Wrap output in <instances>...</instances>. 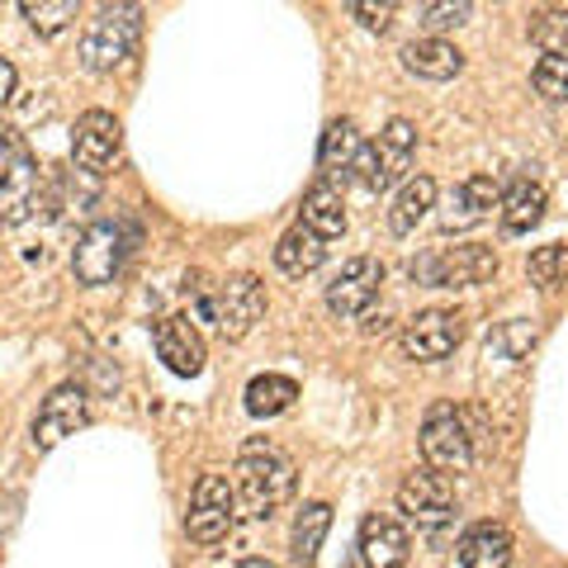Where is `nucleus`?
I'll return each mask as SVG.
<instances>
[{
    "label": "nucleus",
    "mask_w": 568,
    "mask_h": 568,
    "mask_svg": "<svg viewBox=\"0 0 568 568\" xmlns=\"http://www.w3.org/2000/svg\"><path fill=\"white\" fill-rule=\"evenodd\" d=\"M14 85H20V71H14V67H10L6 58H0V104H10Z\"/></svg>",
    "instance_id": "obj_35"
},
{
    "label": "nucleus",
    "mask_w": 568,
    "mask_h": 568,
    "mask_svg": "<svg viewBox=\"0 0 568 568\" xmlns=\"http://www.w3.org/2000/svg\"><path fill=\"white\" fill-rule=\"evenodd\" d=\"M432 209H436V181L432 175H413V181H403L394 209H388V227H394L398 237H407V233H417V223Z\"/></svg>",
    "instance_id": "obj_21"
},
{
    "label": "nucleus",
    "mask_w": 568,
    "mask_h": 568,
    "mask_svg": "<svg viewBox=\"0 0 568 568\" xmlns=\"http://www.w3.org/2000/svg\"><path fill=\"white\" fill-rule=\"evenodd\" d=\"M123 152V129L110 110H85L77 119V133H71V156H77L81 171H110Z\"/></svg>",
    "instance_id": "obj_13"
},
{
    "label": "nucleus",
    "mask_w": 568,
    "mask_h": 568,
    "mask_svg": "<svg viewBox=\"0 0 568 568\" xmlns=\"http://www.w3.org/2000/svg\"><path fill=\"white\" fill-rule=\"evenodd\" d=\"M417 14H422L426 29L440 33V29H459V24H465L469 14H474V6H469V0H426Z\"/></svg>",
    "instance_id": "obj_30"
},
{
    "label": "nucleus",
    "mask_w": 568,
    "mask_h": 568,
    "mask_svg": "<svg viewBox=\"0 0 568 568\" xmlns=\"http://www.w3.org/2000/svg\"><path fill=\"white\" fill-rule=\"evenodd\" d=\"M142 33V10L138 6H104L91 29L81 33V67L85 71H114L133 58Z\"/></svg>",
    "instance_id": "obj_2"
},
{
    "label": "nucleus",
    "mask_w": 568,
    "mask_h": 568,
    "mask_svg": "<svg viewBox=\"0 0 568 568\" xmlns=\"http://www.w3.org/2000/svg\"><path fill=\"white\" fill-rule=\"evenodd\" d=\"M526 275L540 284V290H555V284L568 280V246L564 242H549V246H536L526 261Z\"/></svg>",
    "instance_id": "obj_29"
},
{
    "label": "nucleus",
    "mask_w": 568,
    "mask_h": 568,
    "mask_svg": "<svg viewBox=\"0 0 568 568\" xmlns=\"http://www.w3.org/2000/svg\"><path fill=\"white\" fill-rule=\"evenodd\" d=\"M24 156H29V152H24V142H20V138H14V133H6V129H0V185H6V181H10V171H14V166H20V162H24Z\"/></svg>",
    "instance_id": "obj_34"
},
{
    "label": "nucleus",
    "mask_w": 568,
    "mask_h": 568,
    "mask_svg": "<svg viewBox=\"0 0 568 568\" xmlns=\"http://www.w3.org/2000/svg\"><path fill=\"white\" fill-rule=\"evenodd\" d=\"M398 507L407 511V521H417L426 536H446V526L455 521V493L446 484V474L436 469H413L398 484Z\"/></svg>",
    "instance_id": "obj_8"
},
{
    "label": "nucleus",
    "mask_w": 568,
    "mask_h": 568,
    "mask_svg": "<svg viewBox=\"0 0 568 568\" xmlns=\"http://www.w3.org/2000/svg\"><path fill=\"white\" fill-rule=\"evenodd\" d=\"M503 204V185L493 175H469L450 190V204L440 209V233H465V227H478L488 213Z\"/></svg>",
    "instance_id": "obj_14"
},
{
    "label": "nucleus",
    "mask_w": 568,
    "mask_h": 568,
    "mask_svg": "<svg viewBox=\"0 0 568 568\" xmlns=\"http://www.w3.org/2000/svg\"><path fill=\"white\" fill-rule=\"evenodd\" d=\"M327 530H332V507L327 503H304V511L294 517V559L298 564H313L317 559V549H323L327 540Z\"/></svg>",
    "instance_id": "obj_26"
},
{
    "label": "nucleus",
    "mask_w": 568,
    "mask_h": 568,
    "mask_svg": "<svg viewBox=\"0 0 568 568\" xmlns=\"http://www.w3.org/2000/svg\"><path fill=\"white\" fill-rule=\"evenodd\" d=\"M91 422V407H85V388L81 384H58L43 398L39 417H33V450H52L62 446L67 436H77L81 426Z\"/></svg>",
    "instance_id": "obj_10"
},
{
    "label": "nucleus",
    "mask_w": 568,
    "mask_h": 568,
    "mask_svg": "<svg viewBox=\"0 0 568 568\" xmlns=\"http://www.w3.org/2000/svg\"><path fill=\"white\" fill-rule=\"evenodd\" d=\"M422 455H426V465L440 474H459L474 465V432H469V417L459 413L455 403H436L432 413H426Z\"/></svg>",
    "instance_id": "obj_5"
},
{
    "label": "nucleus",
    "mask_w": 568,
    "mask_h": 568,
    "mask_svg": "<svg viewBox=\"0 0 568 568\" xmlns=\"http://www.w3.org/2000/svg\"><path fill=\"white\" fill-rule=\"evenodd\" d=\"M133 242H138V233H133L129 223L100 219V223H91L81 233L77 252H71V271H77L81 284H110L123 271V261H129Z\"/></svg>",
    "instance_id": "obj_3"
},
{
    "label": "nucleus",
    "mask_w": 568,
    "mask_h": 568,
    "mask_svg": "<svg viewBox=\"0 0 568 568\" xmlns=\"http://www.w3.org/2000/svg\"><path fill=\"white\" fill-rule=\"evenodd\" d=\"M346 14H351V20H361L365 29H388V24H394V0H379V6H375V0H351V6H346Z\"/></svg>",
    "instance_id": "obj_32"
},
{
    "label": "nucleus",
    "mask_w": 568,
    "mask_h": 568,
    "mask_svg": "<svg viewBox=\"0 0 568 568\" xmlns=\"http://www.w3.org/2000/svg\"><path fill=\"white\" fill-rule=\"evenodd\" d=\"M298 227H308L323 242L342 237L346 233V209H342V194L332 190V181H317L308 194H304V209H298Z\"/></svg>",
    "instance_id": "obj_19"
},
{
    "label": "nucleus",
    "mask_w": 568,
    "mask_h": 568,
    "mask_svg": "<svg viewBox=\"0 0 568 568\" xmlns=\"http://www.w3.org/2000/svg\"><path fill=\"white\" fill-rule=\"evenodd\" d=\"M323 261H327V242L317 233H308V227H290V233L275 242V265L284 275H294V280L313 275Z\"/></svg>",
    "instance_id": "obj_20"
},
{
    "label": "nucleus",
    "mask_w": 568,
    "mask_h": 568,
    "mask_svg": "<svg viewBox=\"0 0 568 568\" xmlns=\"http://www.w3.org/2000/svg\"><path fill=\"white\" fill-rule=\"evenodd\" d=\"M261 313H265V284L256 275H227L219 284V294L204 298V317L219 323L227 342H242L261 323Z\"/></svg>",
    "instance_id": "obj_6"
},
{
    "label": "nucleus",
    "mask_w": 568,
    "mask_h": 568,
    "mask_svg": "<svg viewBox=\"0 0 568 568\" xmlns=\"http://www.w3.org/2000/svg\"><path fill=\"white\" fill-rule=\"evenodd\" d=\"M545 185L540 181H530V175H521L517 185H511L507 194H503V227L507 233H530V227H536L540 219H545Z\"/></svg>",
    "instance_id": "obj_23"
},
{
    "label": "nucleus",
    "mask_w": 568,
    "mask_h": 568,
    "mask_svg": "<svg viewBox=\"0 0 568 568\" xmlns=\"http://www.w3.org/2000/svg\"><path fill=\"white\" fill-rule=\"evenodd\" d=\"M361 129H355V119H332L327 133H323V148H317V166L332 181V175H346L355 166V156H361Z\"/></svg>",
    "instance_id": "obj_22"
},
{
    "label": "nucleus",
    "mask_w": 568,
    "mask_h": 568,
    "mask_svg": "<svg viewBox=\"0 0 568 568\" xmlns=\"http://www.w3.org/2000/svg\"><path fill=\"white\" fill-rule=\"evenodd\" d=\"M407 526L398 517H365L361 526V555H365V568H403L407 564Z\"/></svg>",
    "instance_id": "obj_16"
},
{
    "label": "nucleus",
    "mask_w": 568,
    "mask_h": 568,
    "mask_svg": "<svg viewBox=\"0 0 568 568\" xmlns=\"http://www.w3.org/2000/svg\"><path fill=\"white\" fill-rule=\"evenodd\" d=\"M298 488V474H294V459L275 450L271 440H256L246 446L242 459H237V484H233V497H237V511L252 521H271L275 511L290 503Z\"/></svg>",
    "instance_id": "obj_1"
},
{
    "label": "nucleus",
    "mask_w": 568,
    "mask_h": 568,
    "mask_svg": "<svg viewBox=\"0 0 568 568\" xmlns=\"http://www.w3.org/2000/svg\"><path fill=\"white\" fill-rule=\"evenodd\" d=\"M403 67L422 81H450L465 71V52L446 39H417V43L403 48Z\"/></svg>",
    "instance_id": "obj_17"
},
{
    "label": "nucleus",
    "mask_w": 568,
    "mask_h": 568,
    "mask_svg": "<svg viewBox=\"0 0 568 568\" xmlns=\"http://www.w3.org/2000/svg\"><path fill=\"white\" fill-rule=\"evenodd\" d=\"M459 342H465V317L455 308H426L403 327L407 361H446Z\"/></svg>",
    "instance_id": "obj_11"
},
{
    "label": "nucleus",
    "mask_w": 568,
    "mask_h": 568,
    "mask_svg": "<svg viewBox=\"0 0 568 568\" xmlns=\"http://www.w3.org/2000/svg\"><path fill=\"white\" fill-rule=\"evenodd\" d=\"M536 327H530V323H511V327H503V332H497V346H503L507 351V361H521V355L530 351V346H536Z\"/></svg>",
    "instance_id": "obj_33"
},
{
    "label": "nucleus",
    "mask_w": 568,
    "mask_h": 568,
    "mask_svg": "<svg viewBox=\"0 0 568 568\" xmlns=\"http://www.w3.org/2000/svg\"><path fill=\"white\" fill-rule=\"evenodd\" d=\"M33 204H39V166H33V156H24L10 171V181L0 185V223H24Z\"/></svg>",
    "instance_id": "obj_24"
},
{
    "label": "nucleus",
    "mask_w": 568,
    "mask_h": 568,
    "mask_svg": "<svg viewBox=\"0 0 568 568\" xmlns=\"http://www.w3.org/2000/svg\"><path fill=\"white\" fill-rule=\"evenodd\" d=\"M77 0H24L20 14L33 24V33H43V39H58L62 29H71V20H77Z\"/></svg>",
    "instance_id": "obj_27"
},
{
    "label": "nucleus",
    "mask_w": 568,
    "mask_h": 568,
    "mask_svg": "<svg viewBox=\"0 0 568 568\" xmlns=\"http://www.w3.org/2000/svg\"><path fill=\"white\" fill-rule=\"evenodd\" d=\"M530 39L545 58H564L568 62V10H540L530 20Z\"/></svg>",
    "instance_id": "obj_28"
},
{
    "label": "nucleus",
    "mask_w": 568,
    "mask_h": 568,
    "mask_svg": "<svg viewBox=\"0 0 568 568\" xmlns=\"http://www.w3.org/2000/svg\"><path fill=\"white\" fill-rule=\"evenodd\" d=\"M233 568H275V564L271 559H237Z\"/></svg>",
    "instance_id": "obj_36"
},
{
    "label": "nucleus",
    "mask_w": 568,
    "mask_h": 568,
    "mask_svg": "<svg viewBox=\"0 0 568 568\" xmlns=\"http://www.w3.org/2000/svg\"><path fill=\"white\" fill-rule=\"evenodd\" d=\"M156 355L166 361L171 375L194 379L204 369V336L194 332L190 317H166V323H156Z\"/></svg>",
    "instance_id": "obj_15"
},
{
    "label": "nucleus",
    "mask_w": 568,
    "mask_h": 568,
    "mask_svg": "<svg viewBox=\"0 0 568 568\" xmlns=\"http://www.w3.org/2000/svg\"><path fill=\"white\" fill-rule=\"evenodd\" d=\"M413 275L432 290H469V284H488L497 275V252L493 246H450V252L422 256Z\"/></svg>",
    "instance_id": "obj_9"
},
{
    "label": "nucleus",
    "mask_w": 568,
    "mask_h": 568,
    "mask_svg": "<svg viewBox=\"0 0 568 568\" xmlns=\"http://www.w3.org/2000/svg\"><path fill=\"white\" fill-rule=\"evenodd\" d=\"M379 284H384V265L375 256H351L327 284V308L336 317H365L369 304L379 298Z\"/></svg>",
    "instance_id": "obj_12"
},
{
    "label": "nucleus",
    "mask_w": 568,
    "mask_h": 568,
    "mask_svg": "<svg viewBox=\"0 0 568 568\" xmlns=\"http://www.w3.org/2000/svg\"><path fill=\"white\" fill-rule=\"evenodd\" d=\"M237 521V497L233 484L223 474H204L190 493V517H185V536L194 545H219L227 540V530Z\"/></svg>",
    "instance_id": "obj_7"
},
{
    "label": "nucleus",
    "mask_w": 568,
    "mask_h": 568,
    "mask_svg": "<svg viewBox=\"0 0 568 568\" xmlns=\"http://www.w3.org/2000/svg\"><path fill=\"white\" fill-rule=\"evenodd\" d=\"M413 152H417V129L407 119H394L379 133V142L361 148V156H355V181H361V190H369V194H384L388 185H398L407 175Z\"/></svg>",
    "instance_id": "obj_4"
},
{
    "label": "nucleus",
    "mask_w": 568,
    "mask_h": 568,
    "mask_svg": "<svg viewBox=\"0 0 568 568\" xmlns=\"http://www.w3.org/2000/svg\"><path fill=\"white\" fill-rule=\"evenodd\" d=\"M530 85L545 100H568V62L564 58H540L536 71H530Z\"/></svg>",
    "instance_id": "obj_31"
},
{
    "label": "nucleus",
    "mask_w": 568,
    "mask_h": 568,
    "mask_svg": "<svg viewBox=\"0 0 568 568\" xmlns=\"http://www.w3.org/2000/svg\"><path fill=\"white\" fill-rule=\"evenodd\" d=\"M459 564L465 568H507L511 564V536L497 521H478L459 540Z\"/></svg>",
    "instance_id": "obj_18"
},
{
    "label": "nucleus",
    "mask_w": 568,
    "mask_h": 568,
    "mask_svg": "<svg viewBox=\"0 0 568 568\" xmlns=\"http://www.w3.org/2000/svg\"><path fill=\"white\" fill-rule=\"evenodd\" d=\"M294 398H298V384L290 375H256L252 384H246V413H252V417L290 413Z\"/></svg>",
    "instance_id": "obj_25"
}]
</instances>
